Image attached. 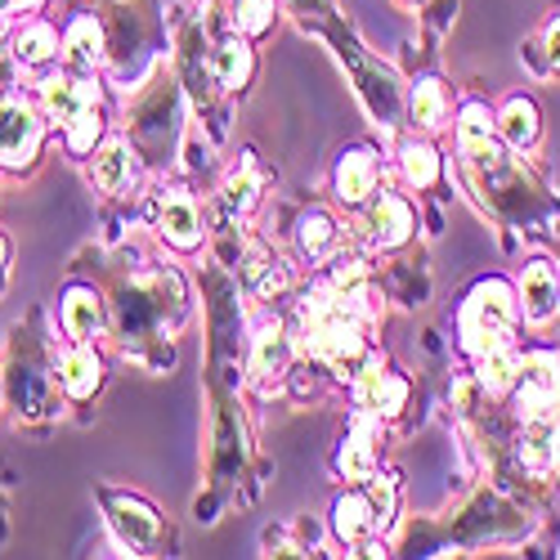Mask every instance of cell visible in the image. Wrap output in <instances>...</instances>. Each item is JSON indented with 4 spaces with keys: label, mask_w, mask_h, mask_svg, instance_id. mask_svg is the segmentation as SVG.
I'll use <instances>...</instances> for the list:
<instances>
[{
    "label": "cell",
    "mask_w": 560,
    "mask_h": 560,
    "mask_svg": "<svg viewBox=\"0 0 560 560\" xmlns=\"http://www.w3.org/2000/svg\"><path fill=\"white\" fill-rule=\"evenodd\" d=\"M511 323H516V292H511L502 278H489V283H476L471 296L462 301L457 328H462V350L489 359L498 350H506L511 341Z\"/></svg>",
    "instance_id": "obj_1"
},
{
    "label": "cell",
    "mask_w": 560,
    "mask_h": 560,
    "mask_svg": "<svg viewBox=\"0 0 560 560\" xmlns=\"http://www.w3.org/2000/svg\"><path fill=\"white\" fill-rule=\"evenodd\" d=\"M45 144V113L23 95H0V166L23 171L40 158Z\"/></svg>",
    "instance_id": "obj_2"
},
{
    "label": "cell",
    "mask_w": 560,
    "mask_h": 560,
    "mask_svg": "<svg viewBox=\"0 0 560 560\" xmlns=\"http://www.w3.org/2000/svg\"><path fill=\"white\" fill-rule=\"evenodd\" d=\"M36 104L45 113V121L55 126H72L85 108L100 104V81L85 77L77 68H63V72H40L36 81Z\"/></svg>",
    "instance_id": "obj_3"
},
{
    "label": "cell",
    "mask_w": 560,
    "mask_h": 560,
    "mask_svg": "<svg viewBox=\"0 0 560 560\" xmlns=\"http://www.w3.org/2000/svg\"><path fill=\"white\" fill-rule=\"evenodd\" d=\"M153 220H158V233L175 252H198L202 247V211H198L194 194L166 189L153 207Z\"/></svg>",
    "instance_id": "obj_4"
},
{
    "label": "cell",
    "mask_w": 560,
    "mask_h": 560,
    "mask_svg": "<svg viewBox=\"0 0 560 560\" xmlns=\"http://www.w3.org/2000/svg\"><path fill=\"white\" fill-rule=\"evenodd\" d=\"M108 521L117 529V538L135 551H153L162 538V516L144 502V498H126V493H108Z\"/></svg>",
    "instance_id": "obj_5"
},
{
    "label": "cell",
    "mask_w": 560,
    "mask_h": 560,
    "mask_svg": "<svg viewBox=\"0 0 560 560\" xmlns=\"http://www.w3.org/2000/svg\"><path fill=\"white\" fill-rule=\"evenodd\" d=\"M95 184L113 198H126L130 189H139V179H144V166H139V153L130 139H108V144L95 153Z\"/></svg>",
    "instance_id": "obj_6"
},
{
    "label": "cell",
    "mask_w": 560,
    "mask_h": 560,
    "mask_svg": "<svg viewBox=\"0 0 560 560\" xmlns=\"http://www.w3.org/2000/svg\"><path fill=\"white\" fill-rule=\"evenodd\" d=\"M354 399H359L368 412H377V417H395V412L408 404V382L399 377V372H390L382 359H372V363L359 372V382H354Z\"/></svg>",
    "instance_id": "obj_7"
},
{
    "label": "cell",
    "mask_w": 560,
    "mask_h": 560,
    "mask_svg": "<svg viewBox=\"0 0 560 560\" xmlns=\"http://www.w3.org/2000/svg\"><path fill=\"white\" fill-rule=\"evenodd\" d=\"M332 184H337V198H341L346 207L368 202L372 194H377V184H382V162H377V153H372V149H346L341 162H337Z\"/></svg>",
    "instance_id": "obj_8"
},
{
    "label": "cell",
    "mask_w": 560,
    "mask_h": 560,
    "mask_svg": "<svg viewBox=\"0 0 560 560\" xmlns=\"http://www.w3.org/2000/svg\"><path fill=\"white\" fill-rule=\"evenodd\" d=\"M59 386L68 399H95L100 386H104V363L100 354L90 350V341H72V350H63L59 359Z\"/></svg>",
    "instance_id": "obj_9"
},
{
    "label": "cell",
    "mask_w": 560,
    "mask_h": 560,
    "mask_svg": "<svg viewBox=\"0 0 560 560\" xmlns=\"http://www.w3.org/2000/svg\"><path fill=\"white\" fill-rule=\"evenodd\" d=\"M372 440H377V422H372V412H359L354 427H350V440L337 453V471L350 485H363V480L377 476V448H372Z\"/></svg>",
    "instance_id": "obj_10"
},
{
    "label": "cell",
    "mask_w": 560,
    "mask_h": 560,
    "mask_svg": "<svg viewBox=\"0 0 560 560\" xmlns=\"http://www.w3.org/2000/svg\"><path fill=\"white\" fill-rule=\"evenodd\" d=\"M59 323H63V332L72 341H95L100 328H104V301L95 288H85V283H72L59 301Z\"/></svg>",
    "instance_id": "obj_11"
},
{
    "label": "cell",
    "mask_w": 560,
    "mask_h": 560,
    "mask_svg": "<svg viewBox=\"0 0 560 560\" xmlns=\"http://www.w3.org/2000/svg\"><path fill=\"white\" fill-rule=\"evenodd\" d=\"M104 27L95 14H77L63 32V63L77 68V72H95L104 63Z\"/></svg>",
    "instance_id": "obj_12"
},
{
    "label": "cell",
    "mask_w": 560,
    "mask_h": 560,
    "mask_svg": "<svg viewBox=\"0 0 560 560\" xmlns=\"http://www.w3.org/2000/svg\"><path fill=\"white\" fill-rule=\"evenodd\" d=\"M368 229H372V243H377V247H399V243L412 238L417 215H412V207L399 194H382L377 202H372V211H368Z\"/></svg>",
    "instance_id": "obj_13"
},
{
    "label": "cell",
    "mask_w": 560,
    "mask_h": 560,
    "mask_svg": "<svg viewBox=\"0 0 560 560\" xmlns=\"http://www.w3.org/2000/svg\"><path fill=\"white\" fill-rule=\"evenodd\" d=\"M207 68H211V77H215L220 90H243V85L256 77V55H252L247 36L220 40L215 50H211V59H207Z\"/></svg>",
    "instance_id": "obj_14"
},
{
    "label": "cell",
    "mask_w": 560,
    "mask_h": 560,
    "mask_svg": "<svg viewBox=\"0 0 560 560\" xmlns=\"http://www.w3.org/2000/svg\"><path fill=\"white\" fill-rule=\"evenodd\" d=\"M521 296H525V318L542 323V318L556 314V305H560V273L551 269V260H529Z\"/></svg>",
    "instance_id": "obj_15"
},
{
    "label": "cell",
    "mask_w": 560,
    "mask_h": 560,
    "mask_svg": "<svg viewBox=\"0 0 560 560\" xmlns=\"http://www.w3.org/2000/svg\"><path fill=\"white\" fill-rule=\"evenodd\" d=\"M59 55H63V36H59L50 23H45V19H32V23L19 27V36H14V59H19L23 68H50Z\"/></svg>",
    "instance_id": "obj_16"
},
{
    "label": "cell",
    "mask_w": 560,
    "mask_h": 560,
    "mask_svg": "<svg viewBox=\"0 0 560 560\" xmlns=\"http://www.w3.org/2000/svg\"><path fill=\"white\" fill-rule=\"evenodd\" d=\"M377 525H382L377 502H372L368 493H346V498H337V506H332V529H337L341 542H363Z\"/></svg>",
    "instance_id": "obj_17"
},
{
    "label": "cell",
    "mask_w": 560,
    "mask_h": 560,
    "mask_svg": "<svg viewBox=\"0 0 560 560\" xmlns=\"http://www.w3.org/2000/svg\"><path fill=\"white\" fill-rule=\"evenodd\" d=\"M448 85L427 77V81H417L412 85V100H408V113H412V126H422V130H440L448 121Z\"/></svg>",
    "instance_id": "obj_18"
},
{
    "label": "cell",
    "mask_w": 560,
    "mask_h": 560,
    "mask_svg": "<svg viewBox=\"0 0 560 560\" xmlns=\"http://www.w3.org/2000/svg\"><path fill=\"white\" fill-rule=\"evenodd\" d=\"M498 130L511 149H529L534 139H538V108L529 100H506V108L498 113Z\"/></svg>",
    "instance_id": "obj_19"
},
{
    "label": "cell",
    "mask_w": 560,
    "mask_h": 560,
    "mask_svg": "<svg viewBox=\"0 0 560 560\" xmlns=\"http://www.w3.org/2000/svg\"><path fill=\"white\" fill-rule=\"evenodd\" d=\"M399 171H404V179L412 184V189H435L440 184V153L431 144H422V139H408V144L399 149Z\"/></svg>",
    "instance_id": "obj_20"
},
{
    "label": "cell",
    "mask_w": 560,
    "mask_h": 560,
    "mask_svg": "<svg viewBox=\"0 0 560 560\" xmlns=\"http://www.w3.org/2000/svg\"><path fill=\"white\" fill-rule=\"evenodd\" d=\"M296 238H301V252L310 260H323V256H332L337 247V224L328 211H305L301 224H296Z\"/></svg>",
    "instance_id": "obj_21"
},
{
    "label": "cell",
    "mask_w": 560,
    "mask_h": 560,
    "mask_svg": "<svg viewBox=\"0 0 560 560\" xmlns=\"http://www.w3.org/2000/svg\"><path fill=\"white\" fill-rule=\"evenodd\" d=\"M100 139H104V108H100V104H95V108H85L72 126H63V144H68L72 158H90Z\"/></svg>",
    "instance_id": "obj_22"
},
{
    "label": "cell",
    "mask_w": 560,
    "mask_h": 560,
    "mask_svg": "<svg viewBox=\"0 0 560 560\" xmlns=\"http://www.w3.org/2000/svg\"><path fill=\"white\" fill-rule=\"evenodd\" d=\"M288 368V337L278 323H265L260 337H256V354H252V372L269 377V372H283Z\"/></svg>",
    "instance_id": "obj_23"
},
{
    "label": "cell",
    "mask_w": 560,
    "mask_h": 560,
    "mask_svg": "<svg viewBox=\"0 0 560 560\" xmlns=\"http://www.w3.org/2000/svg\"><path fill=\"white\" fill-rule=\"evenodd\" d=\"M233 27L243 36H265L273 27V0H233Z\"/></svg>",
    "instance_id": "obj_24"
},
{
    "label": "cell",
    "mask_w": 560,
    "mask_h": 560,
    "mask_svg": "<svg viewBox=\"0 0 560 560\" xmlns=\"http://www.w3.org/2000/svg\"><path fill=\"white\" fill-rule=\"evenodd\" d=\"M547 68L560 72V14H556L551 27H547Z\"/></svg>",
    "instance_id": "obj_25"
},
{
    "label": "cell",
    "mask_w": 560,
    "mask_h": 560,
    "mask_svg": "<svg viewBox=\"0 0 560 560\" xmlns=\"http://www.w3.org/2000/svg\"><path fill=\"white\" fill-rule=\"evenodd\" d=\"M19 59L14 55H5V50H0V95H10V85H14V77H19Z\"/></svg>",
    "instance_id": "obj_26"
},
{
    "label": "cell",
    "mask_w": 560,
    "mask_h": 560,
    "mask_svg": "<svg viewBox=\"0 0 560 560\" xmlns=\"http://www.w3.org/2000/svg\"><path fill=\"white\" fill-rule=\"evenodd\" d=\"M0 5L14 10V14H36V10L45 5V0H0Z\"/></svg>",
    "instance_id": "obj_27"
},
{
    "label": "cell",
    "mask_w": 560,
    "mask_h": 560,
    "mask_svg": "<svg viewBox=\"0 0 560 560\" xmlns=\"http://www.w3.org/2000/svg\"><path fill=\"white\" fill-rule=\"evenodd\" d=\"M5 278H10V243L0 238V292H5Z\"/></svg>",
    "instance_id": "obj_28"
},
{
    "label": "cell",
    "mask_w": 560,
    "mask_h": 560,
    "mask_svg": "<svg viewBox=\"0 0 560 560\" xmlns=\"http://www.w3.org/2000/svg\"><path fill=\"white\" fill-rule=\"evenodd\" d=\"M14 10H5V5H0V40H10V32H14V19H10Z\"/></svg>",
    "instance_id": "obj_29"
},
{
    "label": "cell",
    "mask_w": 560,
    "mask_h": 560,
    "mask_svg": "<svg viewBox=\"0 0 560 560\" xmlns=\"http://www.w3.org/2000/svg\"><path fill=\"white\" fill-rule=\"evenodd\" d=\"M404 5H417V0H404Z\"/></svg>",
    "instance_id": "obj_30"
}]
</instances>
